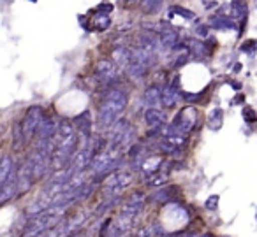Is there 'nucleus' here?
Wrapping results in <instances>:
<instances>
[{"label": "nucleus", "mask_w": 257, "mask_h": 237, "mask_svg": "<svg viewBox=\"0 0 257 237\" xmlns=\"http://www.w3.org/2000/svg\"><path fill=\"white\" fill-rule=\"evenodd\" d=\"M79 148L78 132L72 120H62L58 123V132L55 137V148L51 153V170H60L69 167Z\"/></svg>", "instance_id": "nucleus-1"}, {"label": "nucleus", "mask_w": 257, "mask_h": 237, "mask_svg": "<svg viewBox=\"0 0 257 237\" xmlns=\"http://www.w3.org/2000/svg\"><path fill=\"white\" fill-rule=\"evenodd\" d=\"M128 102V93L121 88H107L102 97V102L99 106V113H97V120H99V127L102 130H107L111 125L116 123L120 118H123L125 107Z\"/></svg>", "instance_id": "nucleus-2"}, {"label": "nucleus", "mask_w": 257, "mask_h": 237, "mask_svg": "<svg viewBox=\"0 0 257 237\" xmlns=\"http://www.w3.org/2000/svg\"><path fill=\"white\" fill-rule=\"evenodd\" d=\"M64 214L65 212H53V211H50V209H46V211L41 212V214L30 216L22 237H37L41 232L58 225V223L64 219Z\"/></svg>", "instance_id": "nucleus-3"}, {"label": "nucleus", "mask_w": 257, "mask_h": 237, "mask_svg": "<svg viewBox=\"0 0 257 237\" xmlns=\"http://www.w3.org/2000/svg\"><path fill=\"white\" fill-rule=\"evenodd\" d=\"M134 181V174L131 170H114L113 174L104 179L102 183V193L106 197H116V195H121L125 190H127Z\"/></svg>", "instance_id": "nucleus-4"}, {"label": "nucleus", "mask_w": 257, "mask_h": 237, "mask_svg": "<svg viewBox=\"0 0 257 237\" xmlns=\"http://www.w3.org/2000/svg\"><path fill=\"white\" fill-rule=\"evenodd\" d=\"M44 120V109L41 106H30L25 111V116L22 120V132H23V141L29 144L30 141L36 139V134L39 130L41 123Z\"/></svg>", "instance_id": "nucleus-5"}, {"label": "nucleus", "mask_w": 257, "mask_h": 237, "mask_svg": "<svg viewBox=\"0 0 257 237\" xmlns=\"http://www.w3.org/2000/svg\"><path fill=\"white\" fill-rule=\"evenodd\" d=\"M197 120H199V113H197V109L194 106H187L176 113V116L173 118V121L169 123V127H171V132L187 135L189 132L194 130V127L197 125Z\"/></svg>", "instance_id": "nucleus-6"}, {"label": "nucleus", "mask_w": 257, "mask_h": 237, "mask_svg": "<svg viewBox=\"0 0 257 237\" xmlns=\"http://www.w3.org/2000/svg\"><path fill=\"white\" fill-rule=\"evenodd\" d=\"M93 74H95V79L104 88H113L114 83L120 81V67L114 62L106 60V58L97 62L95 69H93Z\"/></svg>", "instance_id": "nucleus-7"}, {"label": "nucleus", "mask_w": 257, "mask_h": 237, "mask_svg": "<svg viewBox=\"0 0 257 237\" xmlns=\"http://www.w3.org/2000/svg\"><path fill=\"white\" fill-rule=\"evenodd\" d=\"M164 167V158L159 155H148L147 158L143 160V163L140 165V172H141V177H143L145 181L148 179L150 176H154L155 172H159V170Z\"/></svg>", "instance_id": "nucleus-8"}, {"label": "nucleus", "mask_w": 257, "mask_h": 237, "mask_svg": "<svg viewBox=\"0 0 257 237\" xmlns=\"http://www.w3.org/2000/svg\"><path fill=\"white\" fill-rule=\"evenodd\" d=\"M162 100V86L159 85H150L145 88L143 95H141V102L147 107H159Z\"/></svg>", "instance_id": "nucleus-9"}, {"label": "nucleus", "mask_w": 257, "mask_h": 237, "mask_svg": "<svg viewBox=\"0 0 257 237\" xmlns=\"http://www.w3.org/2000/svg\"><path fill=\"white\" fill-rule=\"evenodd\" d=\"M157 37H159V48H162V50H176V46H178V32H176V29H171V27H168V29H161L157 32Z\"/></svg>", "instance_id": "nucleus-10"}, {"label": "nucleus", "mask_w": 257, "mask_h": 237, "mask_svg": "<svg viewBox=\"0 0 257 237\" xmlns=\"http://www.w3.org/2000/svg\"><path fill=\"white\" fill-rule=\"evenodd\" d=\"M143 120L150 128H155L161 127V125H166L168 116H166L164 109H161V107H148V109H145Z\"/></svg>", "instance_id": "nucleus-11"}, {"label": "nucleus", "mask_w": 257, "mask_h": 237, "mask_svg": "<svg viewBox=\"0 0 257 237\" xmlns=\"http://www.w3.org/2000/svg\"><path fill=\"white\" fill-rule=\"evenodd\" d=\"M72 123L76 125V132L83 135L85 139H90L92 135V116H90V111H83L81 114L72 118Z\"/></svg>", "instance_id": "nucleus-12"}, {"label": "nucleus", "mask_w": 257, "mask_h": 237, "mask_svg": "<svg viewBox=\"0 0 257 237\" xmlns=\"http://www.w3.org/2000/svg\"><path fill=\"white\" fill-rule=\"evenodd\" d=\"M143 207H145V193H140V191H138V193H134L133 197L125 202L121 212H123V214L134 216V218H136V216L140 214L141 211H143Z\"/></svg>", "instance_id": "nucleus-13"}, {"label": "nucleus", "mask_w": 257, "mask_h": 237, "mask_svg": "<svg viewBox=\"0 0 257 237\" xmlns=\"http://www.w3.org/2000/svg\"><path fill=\"white\" fill-rule=\"evenodd\" d=\"M180 100V92L176 86H173L171 83L166 86H162V100H161V106L164 109H173V107L178 104Z\"/></svg>", "instance_id": "nucleus-14"}, {"label": "nucleus", "mask_w": 257, "mask_h": 237, "mask_svg": "<svg viewBox=\"0 0 257 237\" xmlns=\"http://www.w3.org/2000/svg\"><path fill=\"white\" fill-rule=\"evenodd\" d=\"M15 169H16V163L11 155L0 156V188L8 183V179L11 177V174L15 172Z\"/></svg>", "instance_id": "nucleus-15"}, {"label": "nucleus", "mask_w": 257, "mask_h": 237, "mask_svg": "<svg viewBox=\"0 0 257 237\" xmlns=\"http://www.w3.org/2000/svg\"><path fill=\"white\" fill-rule=\"evenodd\" d=\"M187 48H189L190 55H192V57H196V58H208L211 55L210 46H208V44L204 43L203 39H194V41H190V44Z\"/></svg>", "instance_id": "nucleus-16"}, {"label": "nucleus", "mask_w": 257, "mask_h": 237, "mask_svg": "<svg viewBox=\"0 0 257 237\" xmlns=\"http://www.w3.org/2000/svg\"><path fill=\"white\" fill-rule=\"evenodd\" d=\"M210 27L215 30H232L236 27V23L225 15H215L210 20Z\"/></svg>", "instance_id": "nucleus-17"}, {"label": "nucleus", "mask_w": 257, "mask_h": 237, "mask_svg": "<svg viewBox=\"0 0 257 237\" xmlns=\"http://www.w3.org/2000/svg\"><path fill=\"white\" fill-rule=\"evenodd\" d=\"M164 6V0H140V9L143 15H157Z\"/></svg>", "instance_id": "nucleus-18"}, {"label": "nucleus", "mask_w": 257, "mask_h": 237, "mask_svg": "<svg viewBox=\"0 0 257 237\" xmlns=\"http://www.w3.org/2000/svg\"><path fill=\"white\" fill-rule=\"evenodd\" d=\"M173 191H176V188L175 186H161V188H157V190L154 191V193L150 195V202H168V200H171V197H173Z\"/></svg>", "instance_id": "nucleus-19"}, {"label": "nucleus", "mask_w": 257, "mask_h": 237, "mask_svg": "<svg viewBox=\"0 0 257 237\" xmlns=\"http://www.w3.org/2000/svg\"><path fill=\"white\" fill-rule=\"evenodd\" d=\"M222 123H224V113H222L220 107L211 109L210 114H208V127H210L211 130H220Z\"/></svg>", "instance_id": "nucleus-20"}, {"label": "nucleus", "mask_w": 257, "mask_h": 237, "mask_svg": "<svg viewBox=\"0 0 257 237\" xmlns=\"http://www.w3.org/2000/svg\"><path fill=\"white\" fill-rule=\"evenodd\" d=\"M162 169H164V167H162ZM159 170V172H155L154 176H150L147 179V184L148 186H152V188H161V186H166V184H168V181H169V174L166 172V170Z\"/></svg>", "instance_id": "nucleus-21"}, {"label": "nucleus", "mask_w": 257, "mask_h": 237, "mask_svg": "<svg viewBox=\"0 0 257 237\" xmlns=\"http://www.w3.org/2000/svg\"><path fill=\"white\" fill-rule=\"evenodd\" d=\"M175 15H178L180 18L187 20V22L196 18L194 11H190V9H187V8H182V6H171V8H169V16H175Z\"/></svg>", "instance_id": "nucleus-22"}, {"label": "nucleus", "mask_w": 257, "mask_h": 237, "mask_svg": "<svg viewBox=\"0 0 257 237\" xmlns=\"http://www.w3.org/2000/svg\"><path fill=\"white\" fill-rule=\"evenodd\" d=\"M93 27H95V30H99V32H104V30H107L111 27L109 15H99L95 18V22H93Z\"/></svg>", "instance_id": "nucleus-23"}, {"label": "nucleus", "mask_w": 257, "mask_h": 237, "mask_svg": "<svg viewBox=\"0 0 257 237\" xmlns=\"http://www.w3.org/2000/svg\"><path fill=\"white\" fill-rule=\"evenodd\" d=\"M190 57H192V55H190L189 48H185V51H182V53L175 57V60H173V67L180 69V67H183V65H187V64H189V60H190Z\"/></svg>", "instance_id": "nucleus-24"}, {"label": "nucleus", "mask_w": 257, "mask_h": 237, "mask_svg": "<svg viewBox=\"0 0 257 237\" xmlns=\"http://www.w3.org/2000/svg\"><path fill=\"white\" fill-rule=\"evenodd\" d=\"M243 120H245L246 123H253V121H257V116H255V113H253V109L245 107V109H243Z\"/></svg>", "instance_id": "nucleus-25"}, {"label": "nucleus", "mask_w": 257, "mask_h": 237, "mask_svg": "<svg viewBox=\"0 0 257 237\" xmlns=\"http://www.w3.org/2000/svg\"><path fill=\"white\" fill-rule=\"evenodd\" d=\"M196 36L199 37V39H206V37L210 36V29H208L206 25H197L196 27Z\"/></svg>", "instance_id": "nucleus-26"}, {"label": "nucleus", "mask_w": 257, "mask_h": 237, "mask_svg": "<svg viewBox=\"0 0 257 237\" xmlns=\"http://www.w3.org/2000/svg\"><path fill=\"white\" fill-rule=\"evenodd\" d=\"M217 205H218V195H211V197L206 200V209L213 211V209L217 207Z\"/></svg>", "instance_id": "nucleus-27"}, {"label": "nucleus", "mask_w": 257, "mask_h": 237, "mask_svg": "<svg viewBox=\"0 0 257 237\" xmlns=\"http://www.w3.org/2000/svg\"><path fill=\"white\" fill-rule=\"evenodd\" d=\"M257 46V41H253V39H250V41H246L245 44L241 46V51H252L253 48Z\"/></svg>", "instance_id": "nucleus-28"}, {"label": "nucleus", "mask_w": 257, "mask_h": 237, "mask_svg": "<svg viewBox=\"0 0 257 237\" xmlns=\"http://www.w3.org/2000/svg\"><path fill=\"white\" fill-rule=\"evenodd\" d=\"M71 237H88L86 233H74V235H71Z\"/></svg>", "instance_id": "nucleus-29"}, {"label": "nucleus", "mask_w": 257, "mask_h": 237, "mask_svg": "<svg viewBox=\"0 0 257 237\" xmlns=\"http://www.w3.org/2000/svg\"><path fill=\"white\" fill-rule=\"evenodd\" d=\"M116 237H125V233H120V235H116Z\"/></svg>", "instance_id": "nucleus-30"}, {"label": "nucleus", "mask_w": 257, "mask_h": 237, "mask_svg": "<svg viewBox=\"0 0 257 237\" xmlns=\"http://www.w3.org/2000/svg\"><path fill=\"white\" fill-rule=\"evenodd\" d=\"M204 237H213V235H204Z\"/></svg>", "instance_id": "nucleus-31"}]
</instances>
